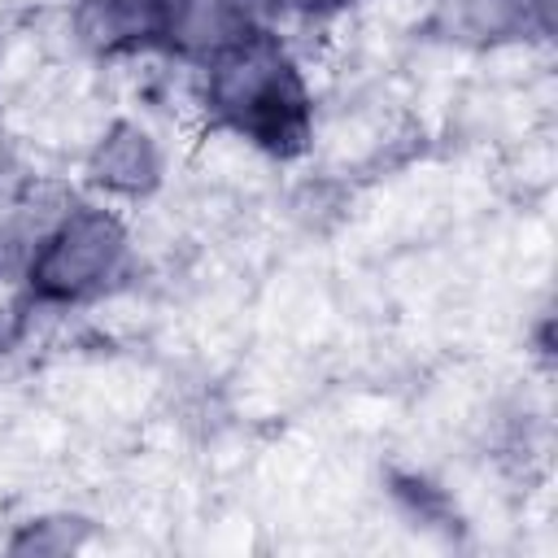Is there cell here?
Returning a JSON list of instances; mask_svg holds the SVG:
<instances>
[{
  "mask_svg": "<svg viewBox=\"0 0 558 558\" xmlns=\"http://www.w3.org/2000/svg\"><path fill=\"white\" fill-rule=\"evenodd\" d=\"M201 105L214 126L288 161L314 140V96L292 48L262 22L201 61Z\"/></svg>",
  "mask_w": 558,
  "mask_h": 558,
  "instance_id": "obj_1",
  "label": "cell"
},
{
  "mask_svg": "<svg viewBox=\"0 0 558 558\" xmlns=\"http://www.w3.org/2000/svg\"><path fill=\"white\" fill-rule=\"evenodd\" d=\"M131 262V231L126 222L96 201L57 209L31 244L22 266L26 296L39 305H78L100 296L122 279Z\"/></svg>",
  "mask_w": 558,
  "mask_h": 558,
  "instance_id": "obj_2",
  "label": "cell"
},
{
  "mask_svg": "<svg viewBox=\"0 0 558 558\" xmlns=\"http://www.w3.org/2000/svg\"><path fill=\"white\" fill-rule=\"evenodd\" d=\"M174 0H74L70 26L96 57H135L166 48Z\"/></svg>",
  "mask_w": 558,
  "mask_h": 558,
  "instance_id": "obj_3",
  "label": "cell"
},
{
  "mask_svg": "<svg viewBox=\"0 0 558 558\" xmlns=\"http://www.w3.org/2000/svg\"><path fill=\"white\" fill-rule=\"evenodd\" d=\"M161 170H166V161H161L157 140L131 118L109 122L87 153V183L118 201H140V196L157 192Z\"/></svg>",
  "mask_w": 558,
  "mask_h": 558,
  "instance_id": "obj_4",
  "label": "cell"
},
{
  "mask_svg": "<svg viewBox=\"0 0 558 558\" xmlns=\"http://www.w3.org/2000/svg\"><path fill=\"white\" fill-rule=\"evenodd\" d=\"M257 26H262L257 0H174L166 48H174L192 61H205Z\"/></svg>",
  "mask_w": 558,
  "mask_h": 558,
  "instance_id": "obj_5",
  "label": "cell"
},
{
  "mask_svg": "<svg viewBox=\"0 0 558 558\" xmlns=\"http://www.w3.org/2000/svg\"><path fill=\"white\" fill-rule=\"evenodd\" d=\"M87 541V519L78 514H44L17 527V536L9 541L13 554H70Z\"/></svg>",
  "mask_w": 558,
  "mask_h": 558,
  "instance_id": "obj_6",
  "label": "cell"
},
{
  "mask_svg": "<svg viewBox=\"0 0 558 558\" xmlns=\"http://www.w3.org/2000/svg\"><path fill=\"white\" fill-rule=\"evenodd\" d=\"M283 13H296V17H327V13H340L349 9L353 0H275Z\"/></svg>",
  "mask_w": 558,
  "mask_h": 558,
  "instance_id": "obj_7",
  "label": "cell"
}]
</instances>
